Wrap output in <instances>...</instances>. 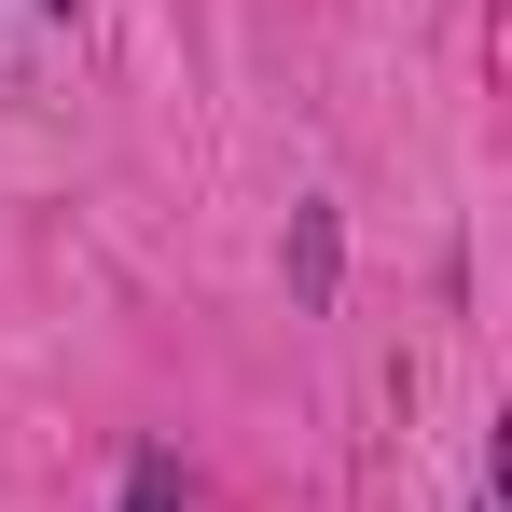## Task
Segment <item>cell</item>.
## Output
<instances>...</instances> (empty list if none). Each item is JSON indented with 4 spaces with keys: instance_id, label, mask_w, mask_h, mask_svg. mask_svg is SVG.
<instances>
[{
    "instance_id": "7a4b0ae2",
    "label": "cell",
    "mask_w": 512,
    "mask_h": 512,
    "mask_svg": "<svg viewBox=\"0 0 512 512\" xmlns=\"http://www.w3.org/2000/svg\"><path fill=\"white\" fill-rule=\"evenodd\" d=\"M125 512H180V471H167V457H139V471H125Z\"/></svg>"
},
{
    "instance_id": "6da1fadb",
    "label": "cell",
    "mask_w": 512,
    "mask_h": 512,
    "mask_svg": "<svg viewBox=\"0 0 512 512\" xmlns=\"http://www.w3.org/2000/svg\"><path fill=\"white\" fill-rule=\"evenodd\" d=\"M291 263H305V291H333V208H305V222H291Z\"/></svg>"
}]
</instances>
